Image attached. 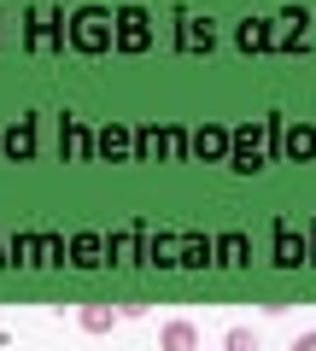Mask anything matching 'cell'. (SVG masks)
<instances>
[{
    "label": "cell",
    "mask_w": 316,
    "mask_h": 351,
    "mask_svg": "<svg viewBox=\"0 0 316 351\" xmlns=\"http://www.w3.org/2000/svg\"><path fill=\"white\" fill-rule=\"evenodd\" d=\"M0 263H6V269H41V234L18 228V234L6 240V252H0Z\"/></svg>",
    "instance_id": "obj_16"
},
{
    "label": "cell",
    "mask_w": 316,
    "mask_h": 351,
    "mask_svg": "<svg viewBox=\"0 0 316 351\" xmlns=\"http://www.w3.org/2000/svg\"><path fill=\"white\" fill-rule=\"evenodd\" d=\"M211 263H217V234L188 228V234H182V269H211Z\"/></svg>",
    "instance_id": "obj_19"
},
{
    "label": "cell",
    "mask_w": 316,
    "mask_h": 351,
    "mask_svg": "<svg viewBox=\"0 0 316 351\" xmlns=\"http://www.w3.org/2000/svg\"><path fill=\"white\" fill-rule=\"evenodd\" d=\"M0 158H6V129H0Z\"/></svg>",
    "instance_id": "obj_27"
},
{
    "label": "cell",
    "mask_w": 316,
    "mask_h": 351,
    "mask_svg": "<svg viewBox=\"0 0 316 351\" xmlns=\"http://www.w3.org/2000/svg\"><path fill=\"white\" fill-rule=\"evenodd\" d=\"M36 152H41V129H36V117L24 112V117L6 123V158H12V164H29Z\"/></svg>",
    "instance_id": "obj_10"
},
{
    "label": "cell",
    "mask_w": 316,
    "mask_h": 351,
    "mask_svg": "<svg viewBox=\"0 0 316 351\" xmlns=\"http://www.w3.org/2000/svg\"><path fill=\"white\" fill-rule=\"evenodd\" d=\"M234 47L241 53H276V18H241L234 24Z\"/></svg>",
    "instance_id": "obj_12"
},
{
    "label": "cell",
    "mask_w": 316,
    "mask_h": 351,
    "mask_svg": "<svg viewBox=\"0 0 316 351\" xmlns=\"http://www.w3.org/2000/svg\"><path fill=\"white\" fill-rule=\"evenodd\" d=\"M158 351H199V328H193L188 316L158 322Z\"/></svg>",
    "instance_id": "obj_20"
},
{
    "label": "cell",
    "mask_w": 316,
    "mask_h": 351,
    "mask_svg": "<svg viewBox=\"0 0 316 351\" xmlns=\"http://www.w3.org/2000/svg\"><path fill=\"white\" fill-rule=\"evenodd\" d=\"M287 351H316V328H304V334H299V339H293V346H287Z\"/></svg>",
    "instance_id": "obj_26"
},
{
    "label": "cell",
    "mask_w": 316,
    "mask_h": 351,
    "mask_svg": "<svg viewBox=\"0 0 316 351\" xmlns=\"http://www.w3.org/2000/svg\"><path fill=\"white\" fill-rule=\"evenodd\" d=\"M217 263H223V269H246V263H252V240H246L241 228H223V234H217Z\"/></svg>",
    "instance_id": "obj_21"
},
{
    "label": "cell",
    "mask_w": 316,
    "mask_h": 351,
    "mask_svg": "<svg viewBox=\"0 0 316 351\" xmlns=\"http://www.w3.org/2000/svg\"><path fill=\"white\" fill-rule=\"evenodd\" d=\"M71 53H82V59L117 53V6H100V0L71 6Z\"/></svg>",
    "instance_id": "obj_2"
},
{
    "label": "cell",
    "mask_w": 316,
    "mask_h": 351,
    "mask_svg": "<svg viewBox=\"0 0 316 351\" xmlns=\"http://www.w3.org/2000/svg\"><path fill=\"white\" fill-rule=\"evenodd\" d=\"M188 147H193V129H182V123L158 129V158H188Z\"/></svg>",
    "instance_id": "obj_22"
},
{
    "label": "cell",
    "mask_w": 316,
    "mask_h": 351,
    "mask_svg": "<svg viewBox=\"0 0 316 351\" xmlns=\"http://www.w3.org/2000/svg\"><path fill=\"white\" fill-rule=\"evenodd\" d=\"M0 252H6V246H0Z\"/></svg>",
    "instance_id": "obj_28"
},
{
    "label": "cell",
    "mask_w": 316,
    "mask_h": 351,
    "mask_svg": "<svg viewBox=\"0 0 316 351\" xmlns=\"http://www.w3.org/2000/svg\"><path fill=\"white\" fill-rule=\"evenodd\" d=\"M59 152H64L71 164H88V158H94V129L82 123L76 112H64V117H59Z\"/></svg>",
    "instance_id": "obj_8"
},
{
    "label": "cell",
    "mask_w": 316,
    "mask_h": 351,
    "mask_svg": "<svg viewBox=\"0 0 316 351\" xmlns=\"http://www.w3.org/2000/svg\"><path fill=\"white\" fill-rule=\"evenodd\" d=\"M147 234L152 228L141 223H129V228H112V234H106V263H117V269H123V263H147Z\"/></svg>",
    "instance_id": "obj_5"
},
{
    "label": "cell",
    "mask_w": 316,
    "mask_h": 351,
    "mask_svg": "<svg viewBox=\"0 0 316 351\" xmlns=\"http://www.w3.org/2000/svg\"><path fill=\"white\" fill-rule=\"evenodd\" d=\"M117 322H123V304H112V299H88V304H76V328H82V334H112Z\"/></svg>",
    "instance_id": "obj_11"
},
{
    "label": "cell",
    "mask_w": 316,
    "mask_h": 351,
    "mask_svg": "<svg viewBox=\"0 0 316 351\" xmlns=\"http://www.w3.org/2000/svg\"><path fill=\"white\" fill-rule=\"evenodd\" d=\"M94 158L129 164V158H135V129H129V123H100V129H94Z\"/></svg>",
    "instance_id": "obj_7"
},
{
    "label": "cell",
    "mask_w": 316,
    "mask_h": 351,
    "mask_svg": "<svg viewBox=\"0 0 316 351\" xmlns=\"http://www.w3.org/2000/svg\"><path fill=\"white\" fill-rule=\"evenodd\" d=\"M152 47V12L147 6H117V53H147Z\"/></svg>",
    "instance_id": "obj_4"
},
{
    "label": "cell",
    "mask_w": 316,
    "mask_h": 351,
    "mask_svg": "<svg viewBox=\"0 0 316 351\" xmlns=\"http://www.w3.org/2000/svg\"><path fill=\"white\" fill-rule=\"evenodd\" d=\"M106 263V234L100 228H76L71 234V269H100Z\"/></svg>",
    "instance_id": "obj_15"
},
{
    "label": "cell",
    "mask_w": 316,
    "mask_h": 351,
    "mask_svg": "<svg viewBox=\"0 0 316 351\" xmlns=\"http://www.w3.org/2000/svg\"><path fill=\"white\" fill-rule=\"evenodd\" d=\"M281 129H287V117H281V112L252 117V123H234V141H228V170L258 176V170L281 152Z\"/></svg>",
    "instance_id": "obj_1"
},
{
    "label": "cell",
    "mask_w": 316,
    "mask_h": 351,
    "mask_svg": "<svg viewBox=\"0 0 316 351\" xmlns=\"http://www.w3.org/2000/svg\"><path fill=\"white\" fill-rule=\"evenodd\" d=\"M276 53H311V6H287L276 18Z\"/></svg>",
    "instance_id": "obj_6"
},
{
    "label": "cell",
    "mask_w": 316,
    "mask_h": 351,
    "mask_svg": "<svg viewBox=\"0 0 316 351\" xmlns=\"http://www.w3.org/2000/svg\"><path fill=\"white\" fill-rule=\"evenodd\" d=\"M47 263H53V269L71 263V240H64V234H41V269H47Z\"/></svg>",
    "instance_id": "obj_23"
},
{
    "label": "cell",
    "mask_w": 316,
    "mask_h": 351,
    "mask_svg": "<svg viewBox=\"0 0 316 351\" xmlns=\"http://www.w3.org/2000/svg\"><path fill=\"white\" fill-rule=\"evenodd\" d=\"M64 47H71V12L64 6H24V53L47 59Z\"/></svg>",
    "instance_id": "obj_3"
},
{
    "label": "cell",
    "mask_w": 316,
    "mask_h": 351,
    "mask_svg": "<svg viewBox=\"0 0 316 351\" xmlns=\"http://www.w3.org/2000/svg\"><path fill=\"white\" fill-rule=\"evenodd\" d=\"M276 269H304L311 252H304V234H293V223H276Z\"/></svg>",
    "instance_id": "obj_17"
},
{
    "label": "cell",
    "mask_w": 316,
    "mask_h": 351,
    "mask_svg": "<svg viewBox=\"0 0 316 351\" xmlns=\"http://www.w3.org/2000/svg\"><path fill=\"white\" fill-rule=\"evenodd\" d=\"M228 141H234V129H228V123H199L188 152H193L199 164H228Z\"/></svg>",
    "instance_id": "obj_9"
},
{
    "label": "cell",
    "mask_w": 316,
    "mask_h": 351,
    "mask_svg": "<svg viewBox=\"0 0 316 351\" xmlns=\"http://www.w3.org/2000/svg\"><path fill=\"white\" fill-rule=\"evenodd\" d=\"M223 351H258V334H252V328H228V334H223Z\"/></svg>",
    "instance_id": "obj_24"
},
{
    "label": "cell",
    "mask_w": 316,
    "mask_h": 351,
    "mask_svg": "<svg viewBox=\"0 0 316 351\" xmlns=\"http://www.w3.org/2000/svg\"><path fill=\"white\" fill-rule=\"evenodd\" d=\"M147 263L152 269H182V234H170V228L147 234Z\"/></svg>",
    "instance_id": "obj_18"
},
{
    "label": "cell",
    "mask_w": 316,
    "mask_h": 351,
    "mask_svg": "<svg viewBox=\"0 0 316 351\" xmlns=\"http://www.w3.org/2000/svg\"><path fill=\"white\" fill-rule=\"evenodd\" d=\"M176 47H182V53H211V47H217V29H211V18H193V12H182V18H176Z\"/></svg>",
    "instance_id": "obj_13"
},
{
    "label": "cell",
    "mask_w": 316,
    "mask_h": 351,
    "mask_svg": "<svg viewBox=\"0 0 316 351\" xmlns=\"http://www.w3.org/2000/svg\"><path fill=\"white\" fill-rule=\"evenodd\" d=\"M147 152H158V129H135V158H147Z\"/></svg>",
    "instance_id": "obj_25"
},
{
    "label": "cell",
    "mask_w": 316,
    "mask_h": 351,
    "mask_svg": "<svg viewBox=\"0 0 316 351\" xmlns=\"http://www.w3.org/2000/svg\"><path fill=\"white\" fill-rule=\"evenodd\" d=\"M281 158L287 164H316V123H287L281 129Z\"/></svg>",
    "instance_id": "obj_14"
}]
</instances>
